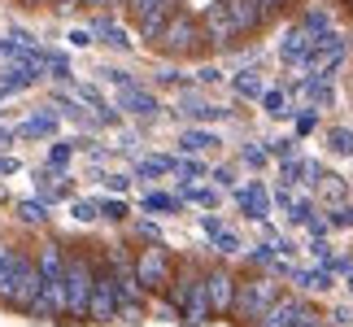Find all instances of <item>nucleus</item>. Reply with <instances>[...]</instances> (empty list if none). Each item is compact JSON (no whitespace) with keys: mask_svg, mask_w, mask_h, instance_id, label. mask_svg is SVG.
<instances>
[{"mask_svg":"<svg viewBox=\"0 0 353 327\" xmlns=\"http://www.w3.org/2000/svg\"><path fill=\"white\" fill-rule=\"evenodd\" d=\"M39 262L26 249L13 253V262L5 266V275H0V306L9 310H31V301L39 297Z\"/></svg>","mask_w":353,"mask_h":327,"instance_id":"obj_1","label":"nucleus"},{"mask_svg":"<svg viewBox=\"0 0 353 327\" xmlns=\"http://www.w3.org/2000/svg\"><path fill=\"white\" fill-rule=\"evenodd\" d=\"M153 44L166 52V57H196V52L205 48V31H201V22L188 9H174L170 22L161 26V35L153 39Z\"/></svg>","mask_w":353,"mask_h":327,"instance_id":"obj_2","label":"nucleus"},{"mask_svg":"<svg viewBox=\"0 0 353 327\" xmlns=\"http://www.w3.org/2000/svg\"><path fill=\"white\" fill-rule=\"evenodd\" d=\"M92 284H97V262L88 253H65V315L88 319Z\"/></svg>","mask_w":353,"mask_h":327,"instance_id":"obj_3","label":"nucleus"},{"mask_svg":"<svg viewBox=\"0 0 353 327\" xmlns=\"http://www.w3.org/2000/svg\"><path fill=\"white\" fill-rule=\"evenodd\" d=\"M279 297V288L270 284L266 275H249L236 284V301H232V319H240L244 327H253L257 319L266 315V306Z\"/></svg>","mask_w":353,"mask_h":327,"instance_id":"obj_4","label":"nucleus"},{"mask_svg":"<svg viewBox=\"0 0 353 327\" xmlns=\"http://www.w3.org/2000/svg\"><path fill=\"white\" fill-rule=\"evenodd\" d=\"M170 275H174V262H170V253L161 249V244L140 249V257H135V279H140L144 293H166Z\"/></svg>","mask_w":353,"mask_h":327,"instance_id":"obj_5","label":"nucleus"},{"mask_svg":"<svg viewBox=\"0 0 353 327\" xmlns=\"http://www.w3.org/2000/svg\"><path fill=\"white\" fill-rule=\"evenodd\" d=\"M88 319L92 323H114L118 319V275H114V270H97L92 301H88Z\"/></svg>","mask_w":353,"mask_h":327,"instance_id":"obj_6","label":"nucleus"},{"mask_svg":"<svg viewBox=\"0 0 353 327\" xmlns=\"http://www.w3.org/2000/svg\"><path fill=\"white\" fill-rule=\"evenodd\" d=\"M201 31H205V48H219V52H227V48H236L240 44V31L232 26V18H227V9L214 0V5L205 9V18H201Z\"/></svg>","mask_w":353,"mask_h":327,"instance_id":"obj_7","label":"nucleus"},{"mask_svg":"<svg viewBox=\"0 0 353 327\" xmlns=\"http://www.w3.org/2000/svg\"><path fill=\"white\" fill-rule=\"evenodd\" d=\"M236 275L227 266H214L205 270V297H210V315H232V301H236Z\"/></svg>","mask_w":353,"mask_h":327,"instance_id":"obj_8","label":"nucleus"},{"mask_svg":"<svg viewBox=\"0 0 353 327\" xmlns=\"http://www.w3.org/2000/svg\"><path fill=\"white\" fill-rule=\"evenodd\" d=\"M310 315V306L301 301V297H288V293H279L275 301L266 306V315L257 319L253 327H292V323H301Z\"/></svg>","mask_w":353,"mask_h":327,"instance_id":"obj_9","label":"nucleus"},{"mask_svg":"<svg viewBox=\"0 0 353 327\" xmlns=\"http://www.w3.org/2000/svg\"><path fill=\"white\" fill-rule=\"evenodd\" d=\"M219 5L227 9V18H232V26L240 31V39H244V35H257V31L270 22L257 0H219Z\"/></svg>","mask_w":353,"mask_h":327,"instance_id":"obj_10","label":"nucleus"},{"mask_svg":"<svg viewBox=\"0 0 353 327\" xmlns=\"http://www.w3.org/2000/svg\"><path fill=\"white\" fill-rule=\"evenodd\" d=\"M35 262H39V279H65V249H61L57 240H44V244H39Z\"/></svg>","mask_w":353,"mask_h":327,"instance_id":"obj_11","label":"nucleus"},{"mask_svg":"<svg viewBox=\"0 0 353 327\" xmlns=\"http://www.w3.org/2000/svg\"><path fill=\"white\" fill-rule=\"evenodd\" d=\"M174 9H179V0H157V5L144 13V18H135V26H140V35L148 39V44H153V39L161 35V26L170 22V13H174Z\"/></svg>","mask_w":353,"mask_h":327,"instance_id":"obj_12","label":"nucleus"},{"mask_svg":"<svg viewBox=\"0 0 353 327\" xmlns=\"http://www.w3.org/2000/svg\"><path fill=\"white\" fill-rule=\"evenodd\" d=\"M118 105L127 109V114H140V118H153V114H157V101H153V92L135 88V83H127V88H122Z\"/></svg>","mask_w":353,"mask_h":327,"instance_id":"obj_13","label":"nucleus"},{"mask_svg":"<svg viewBox=\"0 0 353 327\" xmlns=\"http://www.w3.org/2000/svg\"><path fill=\"white\" fill-rule=\"evenodd\" d=\"M52 131H57V114H35L18 127V135H26V140H39V135H52Z\"/></svg>","mask_w":353,"mask_h":327,"instance_id":"obj_14","label":"nucleus"},{"mask_svg":"<svg viewBox=\"0 0 353 327\" xmlns=\"http://www.w3.org/2000/svg\"><path fill=\"white\" fill-rule=\"evenodd\" d=\"M92 35H101L105 44H114V48H127V44H131L127 31H118V26H114L110 18H97V22H92Z\"/></svg>","mask_w":353,"mask_h":327,"instance_id":"obj_15","label":"nucleus"},{"mask_svg":"<svg viewBox=\"0 0 353 327\" xmlns=\"http://www.w3.org/2000/svg\"><path fill=\"white\" fill-rule=\"evenodd\" d=\"M240 206L249 210L253 218H262V214L270 210V197H266V188H244V192H240Z\"/></svg>","mask_w":353,"mask_h":327,"instance_id":"obj_16","label":"nucleus"},{"mask_svg":"<svg viewBox=\"0 0 353 327\" xmlns=\"http://www.w3.org/2000/svg\"><path fill=\"white\" fill-rule=\"evenodd\" d=\"M179 114H188V118H219L223 109H214V105H205L201 97H183L179 101Z\"/></svg>","mask_w":353,"mask_h":327,"instance_id":"obj_17","label":"nucleus"},{"mask_svg":"<svg viewBox=\"0 0 353 327\" xmlns=\"http://www.w3.org/2000/svg\"><path fill=\"white\" fill-rule=\"evenodd\" d=\"M183 153H201V148H214V144H219V140H214V135L210 131H183Z\"/></svg>","mask_w":353,"mask_h":327,"instance_id":"obj_18","label":"nucleus"},{"mask_svg":"<svg viewBox=\"0 0 353 327\" xmlns=\"http://www.w3.org/2000/svg\"><path fill=\"white\" fill-rule=\"evenodd\" d=\"M236 92H240V97H262V79H257L253 70H244V75H236Z\"/></svg>","mask_w":353,"mask_h":327,"instance_id":"obj_19","label":"nucleus"},{"mask_svg":"<svg viewBox=\"0 0 353 327\" xmlns=\"http://www.w3.org/2000/svg\"><path fill=\"white\" fill-rule=\"evenodd\" d=\"M18 214H22V223H48V214H44V206H39V201H22Z\"/></svg>","mask_w":353,"mask_h":327,"instance_id":"obj_20","label":"nucleus"},{"mask_svg":"<svg viewBox=\"0 0 353 327\" xmlns=\"http://www.w3.org/2000/svg\"><path fill=\"white\" fill-rule=\"evenodd\" d=\"M332 148H336L341 157H349V153H353V131H332Z\"/></svg>","mask_w":353,"mask_h":327,"instance_id":"obj_21","label":"nucleus"},{"mask_svg":"<svg viewBox=\"0 0 353 327\" xmlns=\"http://www.w3.org/2000/svg\"><path fill=\"white\" fill-rule=\"evenodd\" d=\"M174 206H179V201H174V197H161V192H148L144 197V210H174Z\"/></svg>","mask_w":353,"mask_h":327,"instance_id":"obj_22","label":"nucleus"},{"mask_svg":"<svg viewBox=\"0 0 353 327\" xmlns=\"http://www.w3.org/2000/svg\"><path fill=\"white\" fill-rule=\"evenodd\" d=\"M170 166H174V161H170V157H148V161H144V166H140V175H166Z\"/></svg>","mask_w":353,"mask_h":327,"instance_id":"obj_23","label":"nucleus"},{"mask_svg":"<svg viewBox=\"0 0 353 327\" xmlns=\"http://www.w3.org/2000/svg\"><path fill=\"white\" fill-rule=\"evenodd\" d=\"M70 214L79 218V223H92V218H97L101 210H97V206H92V201H74V206H70Z\"/></svg>","mask_w":353,"mask_h":327,"instance_id":"obj_24","label":"nucleus"},{"mask_svg":"<svg viewBox=\"0 0 353 327\" xmlns=\"http://www.w3.org/2000/svg\"><path fill=\"white\" fill-rule=\"evenodd\" d=\"M70 161V144H52V153H48V166H65Z\"/></svg>","mask_w":353,"mask_h":327,"instance_id":"obj_25","label":"nucleus"},{"mask_svg":"<svg viewBox=\"0 0 353 327\" xmlns=\"http://www.w3.org/2000/svg\"><path fill=\"white\" fill-rule=\"evenodd\" d=\"M101 214L118 223V218H127V206H122V201H105V206H101Z\"/></svg>","mask_w":353,"mask_h":327,"instance_id":"obj_26","label":"nucleus"},{"mask_svg":"<svg viewBox=\"0 0 353 327\" xmlns=\"http://www.w3.org/2000/svg\"><path fill=\"white\" fill-rule=\"evenodd\" d=\"M153 5H157V0H127V13H131V18H144Z\"/></svg>","mask_w":353,"mask_h":327,"instance_id":"obj_27","label":"nucleus"},{"mask_svg":"<svg viewBox=\"0 0 353 327\" xmlns=\"http://www.w3.org/2000/svg\"><path fill=\"white\" fill-rule=\"evenodd\" d=\"M13 253H18V244H9V240H0V275H5V266L13 262Z\"/></svg>","mask_w":353,"mask_h":327,"instance_id":"obj_28","label":"nucleus"},{"mask_svg":"<svg viewBox=\"0 0 353 327\" xmlns=\"http://www.w3.org/2000/svg\"><path fill=\"white\" fill-rule=\"evenodd\" d=\"M48 70L57 79H70V66H65V57H48Z\"/></svg>","mask_w":353,"mask_h":327,"instance_id":"obj_29","label":"nucleus"},{"mask_svg":"<svg viewBox=\"0 0 353 327\" xmlns=\"http://www.w3.org/2000/svg\"><path fill=\"white\" fill-rule=\"evenodd\" d=\"M262 101H266V109H270V114H283V97H279V92H262Z\"/></svg>","mask_w":353,"mask_h":327,"instance_id":"obj_30","label":"nucleus"},{"mask_svg":"<svg viewBox=\"0 0 353 327\" xmlns=\"http://www.w3.org/2000/svg\"><path fill=\"white\" fill-rule=\"evenodd\" d=\"M70 44L74 48H88L92 44V31H70Z\"/></svg>","mask_w":353,"mask_h":327,"instance_id":"obj_31","label":"nucleus"},{"mask_svg":"<svg viewBox=\"0 0 353 327\" xmlns=\"http://www.w3.org/2000/svg\"><path fill=\"white\" fill-rule=\"evenodd\" d=\"M292 327H327V319H319V315H314V310H310V315H305L301 323H292Z\"/></svg>","mask_w":353,"mask_h":327,"instance_id":"obj_32","label":"nucleus"},{"mask_svg":"<svg viewBox=\"0 0 353 327\" xmlns=\"http://www.w3.org/2000/svg\"><path fill=\"white\" fill-rule=\"evenodd\" d=\"M188 197L201 201V206H214V192H205V188H201V192H192V188H188Z\"/></svg>","mask_w":353,"mask_h":327,"instance_id":"obj_33","label":"nucleus"},{"mask_svg":"<svg viewBox=\"0 0 353 327\" xmlns=\"http://www.w3.org/2000/svg\"><path fill=\"white\" fill-rule=\"evenodd\" d=\"M48 5H52V9H57V13H70V9L79 5V0H48Z\"/></svg>","mask_w":353,"mask_h":327,"instance_id":"obj_34","label":"nucleus"},{"mask_svg":"<svg viewBox=\"0 0 353 327\" xmlns=\"http://www.w3.org/2000/svg\"><path fill=\"white\" fill-rule=\"evenodd\" d=\"M79 5H83V9H101L105 0H79Z\"/></svg>","mask_w":353,"mask_h":327,"instance_id":"obj_35","label":"nucleus"},{"mask_svg":"<svg viewBox=\"0 0 353 327\" xmlns=\"http://www.w3.org/2000/svg\"><path fill=\"white\" fill-rule=\"evenodd\" d=\"M105 9H127V0H105Z\"/></svg>","mask_w":353,"mask_h":327,"instance_id":"obj_36","label":"nucleus"},{"mask_svg":"<svg viewBox=\"0 0 353 327\" xmlns=\"http://www.w3.org/2000/svg\"><path fill=\"white\" fill-rule=\"evenodd\" d=\"M22 5H26V9H39V5H48V0H22Z\"/></svg>","mask_w":353,"mask_h":327,"instance_id":"obj_37","label":"nucleus"},{"mask_svg":"<svg viewBox=\"0 0 353 327\" xmlns=\"http://www.w3.org/2000/svg\"><path fill=\"white\" fill-rule=\"evenodd\" d=\"M5 140H9V131H0V144H5Z\"/></svg>","mask_w":353,"mask_h":327,"instance_id":"obj_38","label":"nucleus"},{"mask_svg":"<svg viewBox=\"0 0 353 327\" xmlns=\"http://www.w3.org/2000/svg\"><path fill=\"white\" fill-rule=\"evenodd\" d=\"M283 5H296V0H283Z\"/></svg>","mask_w":353,"mask_h":327,"instance_id":"obj_39","label":"nucleus"},{"mask_svg":"<svg viewBox=\"0 0 353 327\" xmlns=\"http://www.w3.org/2000/svg\"><path fill=\"white\" fill-rule=\"evenodd\" d=\"M349 218H353V214H349Z\"/></svg>","mask_w":353,"mask_h":327,"instance_id":"obj_40","label":"nucleus"}]
</instances>
